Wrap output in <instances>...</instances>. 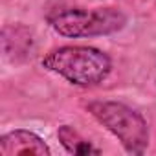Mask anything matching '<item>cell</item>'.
Here are the masks:
<instances>
[{
	"label": "cell",
	"mask_w": 156,
	"mask_h": 156,
	"mask_svg": "<svg viewBox=\"0 0 156 156\" xmlns=\"http://www.w3.org/2000/svg\"><path fill=\"white\" fill-rule=\"evenodd\" d=\"M0 154L2 156H50L51 151L42 138L30 130H13L0 138Z\"/></svg>",
	"instance_id": "obj_4"
},
{
	"label": "cell",
	"mask_w": 156,
	"mask_h": 156,
	"mask_svg": "<svg viewBox=\"0 0 156 156\" xmlns=\"http://www.w3.org/2000/svg\"><path fill=\"white\" fill-rule=\"evenodd\" d=\"M57 134H59V140H61V143L64 145V149H66L68 152H72V154H99V152H101V151L96 149L90 141L83 140L79 134H77L72 127H68V125L61 127Z\"/></svg>",
	"instance_id": "obj_5"
},
{
	"label": "cell",
	"mask_w": 156,
	"mask_h": 156,
	"mask_svg": "<svg viewBox=\"0 0 156 156\" xmlns=\"http://www.w3.org/2000/svg\"><path fill=\"white\" fill-rule=\"evenodd\" d=\"M42 66L79 87L101 83L112 68L108 55L90 46L57 48L42 59Z\"/></svg>",
	"instance_id": "obj_1"
},
{
	"label": "cell",
	"mask_w": 156,
	"mask_h": 156,
	"mask_svg": "<svg viewBox=\"0 0 156 156\" xmlns=\"http://www.w3.org/2000/svg\"><path fill=\"white\" fill-rule=\"evenodd\" d=\"M127 17L112 8L105 9H66L51 17V26L64 37H96L121 30Z\"/></svg>",
	"instance_id": "obj_3"
},
{
	"label": "cell",
	"mask_w": 156,
	"mask_h": 156,
	"mask_svg": "<svg viewBox=\"0 0 156 156\" xmlns=\"http://www.w3.org/2000/svg\"><path fill=\"white\" fill-rule=\"evenodd\" d=\"M92 116L107 127L130 154H141L149 145V129L141 114L116 101H94L88 105Z\"/></svg>",
	"instance_id": "obj_2"
}]
</instances>
